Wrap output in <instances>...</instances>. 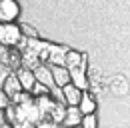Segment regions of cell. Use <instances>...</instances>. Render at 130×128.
I'll return each mask as SVG.
<instances>
[{
    "mask_svg": "<svg viewBox=\"0 0 130 128\" xmlns=\"http://www.w3.org/2000/svg\"><path fill=\"white\" fill-rule=\"evenodd\" d=\"M22 38H24L22 28L16 26L14 22H2L0 24V44L10 46V48H18Z\"/></svg>",
    "mask_w": 130,
    "mask_h": 128,
    "instance_id": "1",
    "label": "cell"
},
{
    "mask_svg": "<svg viewBox=\"0 0 130 128\" xmlns=\"http://www.w3.org/2000/svg\"><path fill=\"white\" fill-rule=\"evenodd\" d=\"M20 14L16 0H0V18L2 22H14L16 16Z\"/></svg>",
    "mask_w": 130,
    "mask_h": 128,
    "instance_id": "2",
    "label": "cell"
},
{
    "mask_svg": "<svg viewBox=\"0 0 130 128\" xmlns=\"http://www.w3.org/2000/svg\"><path fill=\"white\" fill-rule=\"evenodd\" d=\"M82 92L74 82H70V84H66L62 86V96H64V104L66 106H78L80 104V98H82Z\"/></svg>",
    "mask_w": 130,
    "mask_h": 128,
    "instance_id": "3",
    "label": "cell"
},
{
    "mask_svg": "<svg viewBox=\"0 0 130 128\" xmlns=\"http://www.w3.org/2000/svg\"><path fill=\"white\" fill-rule=\"evenodd\" d=\"M34 76L38 82H42V84H46L50 90L56 86V82H54V76H52V68H50V64H38L36 68H34Z\"/></svg>",
    "mask_w": 130,
    "mask_h": 128,
    "instance_id": "4",
    "label": "cell"
},
{
    "mask_svg": "<svg viewBox=\"0 0 130 128\" xmlns=\"http://www.w3.org/2000/svg\"><path fill=\"white\" fill-rule=\"evenodd\" d=\"M2 88H4V92H6V94L10 96V100H14L18 94H22V92H24V88H22V84H20V78H18V74L14 72V70L10 72V76L6 78V82H4V86H2Z\"/></svg>",
    "mask_w": 130,
    "mask_h": 128,
    "instance_id": "5",
    "label": "cell"
},
{
    "mask_svg": "<svg viewBox=\"0 0 130 128\" xmlns=\"http://www.w3.org/2000/svg\"><path fill=\"white\" fill-rule=\"evenodd\" d=\"M18 74V78H20V84H22V88L26 90V92H30L34 88V84H36V76H34V70L32 68H28V66H20L18 70H14Z\"/></svg>",
    "mask_w": 130,
    "mask_h": 128,
    "instance_id": "6",
    "label": "cell"
},
{
    "mask_svg": "<svg viewBox=\"0 0 130 128\" xmlns=\"http://www.w3.org/2000/svg\"><path fill=\"white\" fill-rule=\"evenodd\" d=\"M82 110L78 106H66V116L64 120H62V124L64 126H70V128H76L82 124Z\"/></svg>",
    "mask_w": 130,
    "mask_h": 128,
    "instance_id": "7",
    "label": "cell"
},
{
    "mask_svg": "<svg viewBox=\"0 0 130 128\" xmlns=\"http://www.w3.org/2000/svg\"><path fill=\"white\" fill-rule=\"evenodd\" d=\"M50 68H52V76H54V82H56V86H66V84H70L72 82V76H70V70L66 68V66H56V64H50Z\"/></svg>",
    "mask_w": 130,
    "mask_h": 128,
    "instance_id": "8",
    "label": "cell"
},
{
    "mask_svg": "<svg viewBox=\"0 0 130 128\" xmlns=\"http://www.w3.org/2000/svg\"><path fill=\"white\" fill-rule=\"evenodd\" d=\"M66 54L68 50L62 46H50V54H48V64H56V66H66Z\"/></svg>",
    "mask_w": 130,
    "mask_h": 128,
    "instance_id": "9",
    "label": "cell"
},
{
    "mask_svg": "<svg viewBox=\"0 0 130 128\" xmlns=\"http://www.w3.org/2000/svg\"><path fill=\"white\" fill-rule=\"evenodd\" d=\"M86 64H82L78 68H74V70H70V76H72V82L80 88V90H86L88 88V78H86Z\"/></svg>",
    "mask_w": 130,
    "mask_h": 128,
    "instance_id": "10",
    "label": "cell"
},
{
    "mask_svg": "<svg viewBox=\"0 0 130 128\" xmlns=\"http://www.w3.org/2000/svg\"><path fill=\"white\" fill-rule=\"evenodd\" d=\"M82 64H86V56L76 52V50H68V54H66V68L74 70V68H78Z\"/></svg>",
    "mask_w": 130,
    "mask_h": 128,
    "instance_id": "11",
    "label": "cell"
},
{
    "mask_svg": "<svg viewBox=\"0 0 130 128\" xmlns=\"http://www.w3.org/2000/svg\"><path fill=\"white\" fill-rule=\"evenodd\" d=\"M78 108L82 110V114H90V112H96V100H94V96L90 94V92H82V98H80V104H78Z\"/></svg>",
    "mask_w": 130,
    "mask_h": 128,
    "instance_id": "12",
    "label": "cell"
},
{
    "mask_svg": "<svg viewBox=\"0 0 130 128\" xmlns=\"http://www.w3.org/2000/svg\"><path fill=\"white\" fill-rule=\"evenodd\" d=\"M80 128H98V118H96V112L84 114V116H82V124H80Z\"/></svg>",
    "mask_w": 130,
    "mask_h": 128,
    "instance_id": "13",
    "label": "cell"
},
{
    "mask_svg": "<svg viewBox=\"0 0 130 128\" xmlns=\"http://www.w3.org/2000/svg\"><path fill=\"white\" fill-rule=\"evenodd\" d=\"M30 92H32L36 98H42V96H48L50 94V88L46 86V84H42V82H38V80H36V84H34V88L30 90Z\"/></svg>",
    "mask_w": 130,
    "mask_h": 128,
    "instance_id": "14",
    "label": "cell"
},
{
    "mask_svg": "<svg viewBox=\"0 0 130 128\" xmlns=\"http://www.w3.org/2000/svg\"><path fill=\"white\" fill-rule=\"evenodd\" d=\"M10 60H12V48L0 44V62H4V64L10 66Z\"/></svg>",
    "mask_w": 130,
    "mask_h": 128,
    "instance_id": "15",
    "label": "cell"
},
{
    "mask_svg": "<svg viewBox=\"0 0 130 128\" xmlns=\"http://www.w3.org/2000/svg\"><path fill=\"white\" fill-rule=\"evenodd\" d=\"M36 128H60V126H58V122H56L52 116H44V118L36 124Z\"/></svg>",
    "mask_w": 130,
    "mask_h": 128,
    "instance_id": "16",
    "label": "cell"
},
{
    "mask_svg": "<svg viewBox=\"0 0 130 128\" xmlns=\"http://www.w3.org/2000/svg\"><path fill=\"white\" fill-rule=\"evenodd\" d=\"M10 72H12V68H10L8 64L0 62V88L4 86V82H6V78L10 76Z\"/></svg>",
    "mask_w": 130,
    "mask_h": 128,
    "instance_id": "17",
    "label": "cell"
},
{
    "mask_svg": "<svg viewBox=\"0 0 130 128\" xmlns=\"http://www.w3.org/2000/svg\"><path fill=\"white\" fill-rule=\"evenodd\" d=\"M10 106V96L4 92V88H0V110H6Z\"/></svg>",
    "mask_w": 130,
    "mask_h": 128,
    "instance_id": "18",
    "label": "cell"
},
{
    "mask_svg": "<svg viewBox=\"0 0 130 128\" xmlns=\"http://www.w3.org/2000/svg\"><path fill=\"white\" fill-rule=\"evenodd\" d=\"M20 28H22V34H24L26 38H38L36 30H34V28H30L28 24H20Z\"/></svg>",
    "mask_w": 130,
    "mask_h": 128,
    "instance_id": "19",
    "label": "cell"
},
{
    "mask_svg": "<svg viewBox=\"0 0 130 128\" xmlns=\"http://www.w3.org/2000/svg\"><path fill=\"white\" fill-rule=\"evenodd\" d=\"M8 124V118H6V114H4V110H0V128L6 126Z\"/></svg>",
    "mask_w": 130,
    "mask_h": 128,
    "instance_id": "20",
    "label": "cell"
},
{
    "mask_svg": "<svg viewBox=\"0 0 130 128\" xmlns=\"http://www.w3.org/2000/svg\"><path fill=\"white\" fill-rule=\"evenodd\" d=\"M2 128H12V126H10V124H6V126H2Z\"/></svg>",
    "mask_w": 130,
    "mask_h": 128,
    "instance_id": "21",
    "label": "cell"
},
{
    "mask_svg": "<svg viewBox=\"0 0 130 128\" xmlns=\"http://www.w3.org/2000/svg\"><path fill=\"white\" fill-rule=\"evenodd\" d=\"M0 24H2V18H0Z\"/></svg>",
    "mask_w": 130,
    "mask_h": 128,
    "instance_id": "22",
    "label": "cell"
}]
</instances>
